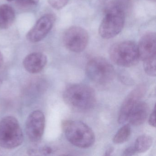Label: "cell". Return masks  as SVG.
Returning a JSON list of instances; mask_svg holds the SVG:
<instances>
[{"mask_svg":"<svg viewBox=\"0 0 156 156\" xmlns=\"http://www.w3.org/2000/svg\"><path fill=\"white\" fill-rule=\"evenodd\" d=\"M153 143V138L149 135H143L139 136L136 140L135 148L136 152L143 153L149 149Z\"/></svg>","mask_w":156,"mask_h":156,"instance_id":"2e32d148","label":"cell"},{"mask_svg":"<svg viewBox=\"0 0 156 156\" xmlns=\"http://www.w3.org/2000/svg\"><path fill=\"white\" fill-rule=\"evenodd\" d=\"M99 26L98 32L102 38L111 39L120 33L125 21V13L120 11L106 12Z\"/></svg>","mask_w":156,"mask_h":156,"instance_id":"8992f818","label":"cell"},{"mask_svg":"<svg viewBox=\"0 0 156 156\" xmlns=\"http://www.w3.org/2000/svg\"><path fill=\"white\" fill-rule=\"evenodd\" d=\"M148 112L147 104L145 102L139 101L131 110L128 120L133 126H140L147 119Z\"/></svg>","mask_w":156,"mask_h":156,"instance_id":"4fadbf2b","label":"cell"},{"mask_svg":"<svg viewBox=\"0 0 156 156\" xmlns=\"http://www.w3.org/2000/svg\"><path fill=\"white\" fill-rule=\"evenodd\" d=\"M15 13L12 7L7 4L0 5V29L6 30L14 22Z\"/></svg>","mask_w":156,"mask_h":156,"instance_id":"5bb4252c","label":"cell"},{"mask_svg":"<svg viewBox=\"0 0 156 156\" xmlns=\"http://www.w3.org/2000/svg\"><path fill=\"white\" fill-rule=\"evenodd\" d=\"M7 1L9 2H12L13 1H15V0H7Z\"/></svg>","mask_w":156,"mask_h":156,"instance_id":"4316f807","label":"cell"},{"mask_svg":"<svg viewBox=\"0 0 156 156\" xmlns=\"http://www.w3.org/2000/svg\"><path fill=\"white\" fill-rule=\"evenodd\" d=\"M23 141V133L17 119L11 116L3 118L0 121V146L15 148Z\"/></svg>","mask_w":156,"mask_h":156,"instance_id":"277c9868","label":"cell"},{"mask_svg":"<svg viewBox=\"0 0 156 156\" xmlns=\"http://www.w3.org/2000/svg\"><path fill=\"white\" fill-rule=\"evenodd\" d=\"M114 148L113 147H109L105 152V156H109L111 155V153L114 151Z\"/></svg>","mask_w":156,"mask_h":156,"instance_id":"cb8c5ba5","label":"cell"},{"mask_svg":"<svg viewBox=\"0 0 156 156\" xmlns=\"http://www.w3.org/2000/svg\"><path fill=\"white\" fill-rule=\"evenodd\" d=\"M111 60L117 65L129 67L136 65L140 60L137 45L131 41L117 43L109 50Z\"/></svg>","mask_w":156,"mask_h":156,"instance_id":"3957f363","label":"cell"},{"mask_svg":"<svg viewBox=\"0 0 156 156\" xmlns=\"http://www.w3.org/2000/svg\"><path fill=\"white\" fill-rule=\"evenodd\" d=\"M55 21L53 14H45L41 17L27 34V40L32 43L38 42L43 40L53 27Z\"/></svg>","mask_w":156,"mask_h":156,"instance_id":"9c48e42d","label":"cell"},{"mask_svg":"<svg viewBox=\"0 0 156 156\" xmlns=\"http://www.w3.org/2000/svg\"><path fill=\"white\" fill-rule=\"evenodd\" d=\"M156 108L154 107L153 111L150 115L148 119V123L151 126L156 127Z\"/></svg>","mask_w":156,"mask_h":156,"instance_id":"44dd1931","label":"cell"},{"mask_svg":"<svg viewBox=\"0 0 156 156\" xmlns=\"http://www.w3.org/2000/svg\"><path fill=\"white\" fill-rule=\"evenodd\" d=\"M62 126L67 140L75 146L86 148L94 143V133L83 122L79 120H65Z\"/></svg>","mask_w":156,"mask_h":156,"instance_id":"7a4b0ae2","label":"cell"},{"mask_svg":"<svg viewBox=\"0 0 156 156\" xmlns=\"http://www.w3.org/2000/svg\"><path fill=\"white\" fill-rule=\"evenodd\" d=\"M136 150L134 147H129L125 150L123 153L124 156H132L136 153Z\"/></svg>","mask_w":156,"mask_h":156,"instance_id":"7402d4cb","label":"cell"},{"mask_svg":"<svg viewBox=\"0 0 156 156\" xmlns=\"http://www.w3.org/2000/svg\"><path fill=\"white\" fill-rule=\"evenodd\" d=\"M140 60L142 61L156 56V35L149 32L144 34L137 45Z\"/></svg>","mask_w":156,"mask_h":156,"instance_id":"8fae6325","label":"cell"},{"mask_svg":"<svg viewBox=\"0 0 156 156\" xmlns=\"http://www.w3.org/2000/svg\"><path fill=\"white\" fill-rule=\"evenodd\" d=\"M21 7H30L35 6L39 3V0H15Z\"/></svg>","mask_w":156,"mask_h":156,"instance_id":"ffe728a7","label":"cell"},{"mask_svg":"<svg viewBox=\"0 0 156 156\" xmlns=\"http://www.w3.org/2000/svg\"><path fill=\"white\" fill-rule=\"evenodd\" d=\"M49 4L54 9L59 10L65 7L69 0H48Z\"/></svg>","mask_w":156,"mask_h":156,"instance_id":"d6986e66","label":"cell"},{"mask_svg":"<svg viewBox=\"0 0 156 156\" xmlns=\"http://www.w3.org/2000/svg\"><path fill=\"white\" fill-rule=\"evenodd\" d=\"M156 56L143 61V67L145 73L150 76H156Z\"/></svg>","mask_w":156,"mask_h":156,"instance_id":"ac0fdd59","label":"cell"},{"mask_svg":"<svg viewBox=\"0 0 156 156\" xmlns=\"http://www.w3.org/2000/svg\"><path fill=\"white\" fill-rule=\"evenodd\" d=\"M86 72L89 79L99 84L110 83L115 75L113 66L107 60L100 57L93 58L88 62Z\"/></svg>","mask_w":156,"mask_h":156,"instance_id":"5b68a950","label":"cell"},{"mask_svg":"<svg viewBox=\"0 0 156 156\" xmlns=\"http://www.w3.org/2000/svg\"><path fill=\"white\" fill-rule=\"evenodd\" d=\"M131 0H106L105 11L111 10L120 11L126 14L131 6Z\"/></svg>","mask_w":156,"mask_h":156,"instance_id":"9a60e30c","label":"cell"},{"mask_svg":"<svg viewBox=\"0 0 156 156\" xmlns=\"http://www.w3.org/2000/svg\"><path fill=\"white\" fill-rule=\"evenodd\" d=\"M45 117L41 110L32 112L27 119L26 133L31 142H39L42 137L45 128Z\"/></svg>","mask_w":156,"mask_h":156,"instance_id":"ba28073f","label":"cell"},{"mask_svg":"<svg viewBox=\"0 0 156 156\" xmlns=\"http://www.w3.org/2000/svg\"><path fill=\"white\" fill-rule=\"evenodd\" d=\"M65 102L71 108L78 111H85L94 107L96 96L93 88L81 84L67 87L63 94Z\"/></svg>","mask_w":156,"mask_h":156,"instance_id":"6da1fadb","label":"cell"},{"mask_svg":"<svg viewBox=\"0 0 156 156\" xmlns=\"http://www.w3.org/2000/svg\"><path fill=\"white\" fill-rule=\"evenodd\" d=\"M3 57L2 53L0 52V67H1L2 66L3 64Z\"/></svg>","mask_w":156,"mask_h":156,"instance_id":"d4e9b609","label":"cell"},{"mask_svg":"<svg viewBox=\"0 0 156 156\" xmlns=\"http://www.w3.org/2000/svg\"><path fill=\"white\" fill-rule=\"evenodd\" d=\"M145 86L140 85L132 90L124 100L120 108L118 121L119 124L126 123L128 119L129 116L134 107L140 101L141 98L146 93Z\"/></svg>","mask_w":156,"mask_h":156,"instance_id":"30bf717a","label":"cell"},{"mask_svg":"<svg viewBox=\"0 0 156 156\" xmlns=\"http://www.w3.org/2000/svg\"><path fill=\"white\" fill-rule=\"evenodd\" d=\"M47 62V58L45 55L41 52H33L24 58L23 65L28 72L35 74L42 71Z\"/></svg>","mask_w":156,"mask_h":156,"instance_id":"7c38bea8","label":"cell"},{"mask_svg":"<svg viewBox=\"0 0 156 156\" xmlns=\"http://www.w3.org/2000/svg\"><path fill=\"white\" fill-rule=\"evenodd\" d=\"M2 83V80L0 79V87L1 86Z\"/></svg>","mask_w":156,"mask_h":156,"instance_id":"484cf974","label":"cell"},{"mask_svg":"<svg viewBox=\"0 0 156 156\" xmlns=\"http://www.w3.org/2000/svg\"><path fill=\"white\" fill-rule=\"evenodd\" d=\"M131 134V128L129 124H126L117 132L113 138L115 144H122L126 141Z\"/></svg>","mask_w":156,"mask_h":156,"instance_id":"e0dca14e","label":"cell"},{"mask_svg":"<svg viewBox=\"0 0 156 156\" xmlns=\"http://www.w3.org/2000/svg\"><path fill=\"white\" fill-rule=\"evenodd\" d=\"M63 41L65 46L69 51L73 52H81L87 46L89 35L85 29L73 26L66 31Z\"/></svg>","mask_w":156,"mask_h":156,"instance_id":"52a82bcc","label":"cell"},{"mask_svg":"<svg viewBox=\"0 0 156 156\" xmlns=\"http://www.w3.org/2000/svg\"><path fill=\"white\" fill-rule=\"evenodd\" d=\"M52 150L51 148L49 147H46L43 149V152L45 154H49L51 153Z\"/></svg>","mask_w":156,"mask_h":156,"instance_id":"603a6c76","label":"cell"}]
</instances>
